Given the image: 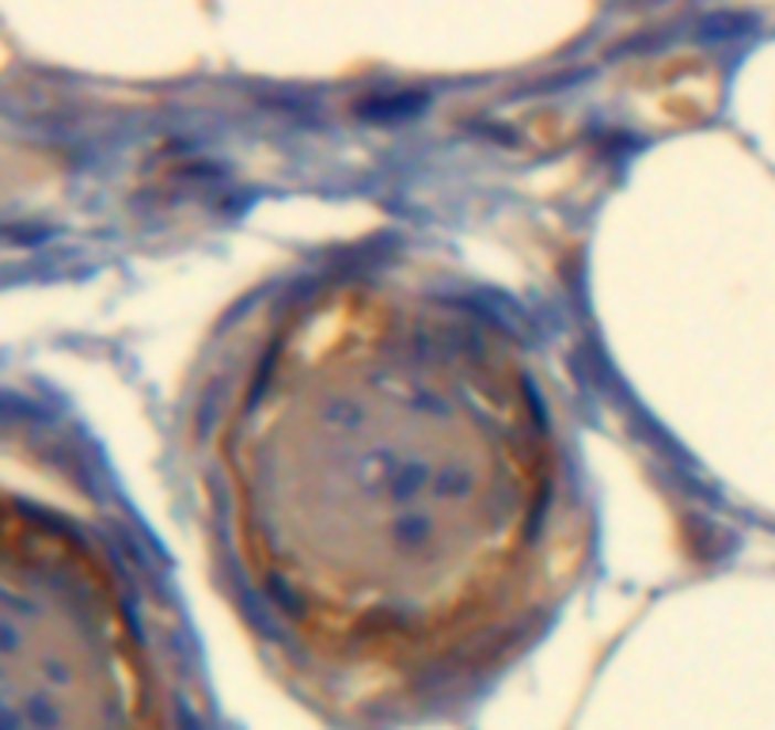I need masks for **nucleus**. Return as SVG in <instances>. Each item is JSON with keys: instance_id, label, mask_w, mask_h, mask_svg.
Returning <instances> with one entry per match:
<instances>
[{"instance_id": "nucleus-1", "label": "nucleus", "mask_w": 775, "mask_h": 730, "mask_svg": "<svg viewBox=\"0 0 775 730\" xmlns=\"http://www.w3.org/2000/svg\"><path fill=\"white\" fill-rule=\"evenodd\" d=\"M213 586L312 703H456L590 574L571 392L506 289L415 240H331L247 286L176 396Z\"/></svg>"}, {"instance_id": "nucleus-2", "label": "nucleus", "mask_w": 775, "mask_h": 730, "mask_svg": "<svg viewBox=\"0 0 775 730\" xmlns=\"http://www.w3.org/2000/svg\"><path fill=\"white\" fill-rule=\"evenodd\" d=\"M0 730H205L168 560L81 445L0 465Z\"/></svg>"}]
</instances>
